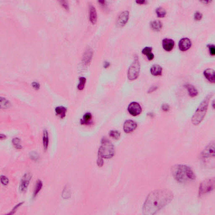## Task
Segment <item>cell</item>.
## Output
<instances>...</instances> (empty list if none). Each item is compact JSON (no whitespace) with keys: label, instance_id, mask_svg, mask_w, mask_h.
<instances>
[{"label":"cell","instance_id":"21","mask_svg":"<svg viewBox=\"0 0 215 215\" xmlns=\"http://www.w3.org/2000/svg\"><path fill=\"white\" fill-rule=\"evenodd\" d=\"M186 88L187 89L188 93L191 97H195L198 95V90L194 86L191 85H187L186 86Z\"/></svg>","mask_w":215,"mask_h":215},{"label":"cell","instance_id":"20","mask_svg":"<svg viewBox=\"0 0 215 215\" xmlns=\"http://www.w3.org/2000/svg\"><path fill=\"white\" fill-rule=\"evenodd\" d=\"M56 114L60 118L63 119L66 116L67 112V108L63 106H58L56 108Z\"/></svg>","mask_w":215,"mask_h":215},{"label":"cell","instance_id":"29","mask_svg":"<svg viewBox=\"0 0 215 215\" xmlns=\"http://www.w3.org/2000/svg\"><path fill=\"white\" fill-rule=\"evenodd\" d=\"M1 181L2 184L4 186H6L9 183L8 178L4 175H1Z\"/></svg>","mask_w":215,"mask_h":215},{"label":"cell","instance_id":"23","mask_svg":"<svg viewBox=\"0 0 215 215\" xmlns=\"http://www.w3.org/2000/svg\"><path fill=\"white\" fill-rule=\"evenodd\" d=\"M92 119V115L90 113H86L83 116V118L81 120V124L82 125H88L90 123Z\"/></svg>","mask_w":215,"mask_h":215},{"label":"cell","instance_id":"40","mask_svg":"<svg viewBox=\"0 0 215 215\" xmlns=\"http://www.w3.org/2000/svg\"><path fill=\"white\" fill-rule=\"evenodd\" d=\"M156 87H152V88H151V90H149V91H150V92H152L154 91L155 90V88H156Z\"/></svg>","mask_w":215,"mask_h":215},{"label":"cell","instance_id":"12","mask_svg":"<svg viewBox=\"0 0 215 215\" xmlns=\"http://www.w3.org/2000/svg\"><path fill=\"white\" fill-rule=\"evenodd\" d=\"M129 17V13L128 11H123L122 12L118 18L117 22V24L119 26H125L128 20Z\"/></svg>","mask_w":215,"mask_h":215},{"label":"cell","instance_id":"18","mask_svg":"<svg viewBox=\"0 0 215 215\" xmlns=\"http://www.w3.org/2000/svg\"><path fill=\"white\" fill-rule=\"evenodd\" d=\"M42 186H43V183H42V181L39 180L37 181L33 193V198H35L37 196L38 194H39V193L40 192V191H41L42 189Z\"/></svg>","mask_w":215,"mask_h":215},{"label":"cell","instance_id":"6","mask_svg":"<svg viewBox=\"0 0 215 215\" xmlns=\"http://www.w3.org/2000/svg\"><path fill=\"white\" fill-rule=\"evenodd\" d=\"M140 64L138 59H135L134 61L128 71V78L130 80H135L138 78L140 72Z\"/></svg>","mask_w":215,"mask_h":215},{"label":"cell","instance_id":"36","mask_svg":"<svg viewBox=\"0 0 215 215\" xmlns=\"http://www.w3.org/2000/svg\"><path fill=\"white\" fill-rule=\"evenodd\" d=\"M33 86L36 89L39 88V84L37 83V82H34L33 84Z\"/></svg>","mask_w":215,"mask_h":215},{"label":"cell","instance_id":"8","mask_svg":"<svg viewBox=\"0 0 215 215\" xmlns=\"http://www.w3.org/2000/svg\"><path fill=\"white\" fill-rule=\"evenodd\" d=\"M215 156V143L214 141L210 143L206 146L204 150L201 152V157L202 160L205 161L208 159L214 158Z\"/></svg>","mask_w":215,"mask_h":215},{"label":"cell","instance_id":"2","mask_svg":"<svg viewBox=\"0 0 215 215\" xmlns=\"http://www.w3.org/2000/svg\"><path fill=\"white\" fill-rule=\"evenodd\" d=\"M171 173L175 180L181 183L194 181L196 176L192 168L188 166L177 164L172 166Z\"/></svg>","mask_w":215,"mask_h":215},{"label":"cell","instance_id":"24","mask_svg":"<svg viewBox=\"0 0 215 215\" xmlns=\"http://www.w3.org/2000/svg\"><path fill=\"white\" fill-rule=\"evenodd\" d=\"M150 25L152 29L156 31H159L162 27V24L159 21L156 20L152 22Z\"/></svg>","mask_w":215,"mask_h":215},{"label":"cell","instance_id":"7","mask_svg":"<svg viewBox=\"0 0 215 215\" xmlns=\"http://www.w3.org/2000/svg\"><path fill=\"white\" fill-rule=\"evenodd\" d=\"M33 174L30 172H27L23 176L19 186L20 192L22 193H26L28 189Z\"/></svg>","mask_w":215,"mask_h":215},{"label":"cell","instance_id":"5","mask_svg":"<svg viewBox=\"0 0 215 215\" xmlns=\"http://www.w3.org/2000/svg\"><path fill=\"white\" fill-rule=\"evenodd\" d=\"M215 179H207L201 182L199 189V194L202 196L211 192L214 188Z\"/></svg>","mask_w":215,"mask_h":215},{"label":"cell","instance_id":"22","mask_svg":"<svg viewBox=\"0 0 215 215\" xmlns=\"http://www.w3.org/2000/svg\"><path fill=\"white\" fill-rule=\"evenodd\" d=\"M92 52L91 51V50L88 49L85 52V54H84L83 60V61H84V63L85 64L87 65V64L90 63L92 57Z\"/></svg>","mask_w":215,"mask_h":215},{"label":"cell","instance_id":"4","mask_svg":"<svg viewBox=\"0 0 215 215\" xmlns=\"http://www.w3.org/2000/svg\"><path fill=\"white\" fill-rule=\"evenodd\" d=\"M115 152V148L111 142L107 139H103L98 151L99 159H110L114 156Z\"/></svg>","mask_w":215,"mask_h":215},{"label":"cell","instance_id":"1","mask_svg":"<svg viewBox=\"0 0 215 215\" xmlns=\"http://www.w3.org/2000/svg\"><path fill=\"white\" fill-rule=\"evenodd\" d=\"M174 195L170 190L160 189L154 190L149 194L143 206L144 215H154L171 202Z\"/></svg>","mask_w":215,"mask_h":215},{"label":"cell","instance_id":"41","mask_svg":"<svg viewBox=\"0 0 215 215\" xmlns=\"http://www.w3.org/2000/svg\"><path fill=\"white\" fill-rule=\"evenodd\" d=\"M5 138H6V135H4V134H3V137H2V136L1 135V140H2V139H3L4 140V139H5Z\"/></svg>","mask_w":215,"mask_h":215},{"label":"cell","instance_id":"34","mask_svg":"<svg viewBox=\"0 0 215 215\" xmlns=\"http://www.w3.org/2000/svg\"><path fill=\"white\" fill-rule=\"evenodd\" d=\"M1 103H3V108H6L5 107H6V108L7 107H8V105H9V103H8V101L6 99H5V98H3V100L1 98ZM2 105H1V106H2Z\"/></svg>","mask_w":215,"mask_h":215},{"label":"cell","instance_id":"13","mask_svg":"<svg viewBox=\"0 0 215 215\" xmlns=\"http://www.w3.org/2000/svg\"><path fill=\"white\" fill-rule=\"evenodd\" d=\"M163 47L167 51H170L174 48V42L171 39L165 38L162 42Z\"/></svg>","mask_w":215,"mask_h":215},{"label":"cell","instance_id":"15","mask_svg":"<svg viewBox=\"0 0 215 215\" xmlns=\"http://www.w3.org/2000/svg\"><path fill=\"white\" fill-rule=\"evenodd\" d=\"M151 74L154 76H159L162 74V68L158 64L152 65L150 70Z\"/></svg>","mask_w":215,"mask_h":215},{"label":"cell","instance_id":"32","mask_svg":"<svg viewBox=\"0 0 215 215\" xmlns=\"http://www.w3.org/2000/svg\"><path fill=\"white\" fill-rule=\"evenodd\" d=\"M194 17H195V19L196 20H200L202 17V14L199 12H196L195 14V15H194Z\"/></svg>","mask_w":215,"mask_h":215},{"label":"cell","instance_id":"3","mask_svg":"<svg viewBox=\"0 0 215 215\" xmlns=\"http://www.w3.org/2000/svg\"><path fill=\"white\" fill-rule=\"evenodd\" d=\"M212 95H208L202 100L195 112L192 118V123L194 125H198L203 121L207 110Z\"/></svg>","mask_w":215,"mask_h":215},{"label":"cell","instance_id":"37","mask_svg":"<svg viewBox=\"0 0 215 215\" xmlns=\"http://www.w3.org/2000/svg\"><path fill=\"white\" fill-rule=\"evenodd\" d=\"M146 2V1H136L137 3L139 4H144Z\"/></svg>","mask_w":215,"mask_h":215},{"label":"cell","instance_id":"27","mask_svg":"<svg viewBox=\"0 0 215 215\" xmlns=\"http://www.w3.org/2000/svg\"><path fill=\"white\" fill-rule=\"evenodd\" d=\"M86 78L84 77H81L79 78V83L77 86L79 90H82L85 88V85H86Z\"/></svg>","mask_w":215,"mask_h":215},{"label":"cell","instance_id":"17","mask_svg":"<svg viewBox=\"0 0 215 215\" xmlns=\"http://www.w3.org/2000/svg\"><path fill=\"white\" fill-rule=\"evenodd\" d=\"M89 12H90L89 15L90 21L93 24H95L97 19V15L95 7L92 5L90 6L89 9Z\"/></svg>","mask_w":215,"mask_h":215},{"label":"cell","instance_id":"38","mask_svg":"<svg viewBox=\"0 0 215 215\" xmlns=\"http://www.w3.org/2000/svg\"><path fill=\"white\" fill-rule=\"evenodd\" d=\"M109 66H110V63H109V62H105V63H104V68H108V67H109Z\"/></svg>","mask_w":215,"mask_h":215},{"label":"cell","instance_id":"35","mask_svg":"<svg viewBox=\"0 0 215 215\" xmlns=\"http://www.w3.org/2000/svg\"><path fill=\"white\" fill-rule=\"evenodd\" d=\"M209 51H210V54L211 55L214 56L215 54V47L214 45H209Z\"/></svg>","mask_w":215,"mask_h":215},{"label":"cell","instance_id":"39","mask_svg":"<svg viewBox=\"0 0 215 215\" xmlns=\"http://www.w3.org/2000/svg\"><path fill=\"white\" fill-rule=\"evenodd\" d=\"M99 3L101 4V5H104L106 4V1H99Z\"/></svg>","mask_w":215,"mask_h":215},{"label":"cell","instance_id":"11","mask_svg":"<svg viewBox=\"0 0 215 215\" xmlns=\"http://www.w3.org/2000/svg\"><path fill=\"white\" fill-rule=\"evenodd\" d=\"M192 45V42L188 38H182L179 43V47L182 51H185L189 50Z\"/></svg>","mask_w":215,"mask_h":215},{"label":"cell","instance_id":"30","mask_svg":"<svg viewBox=\"0 0 215 215\" xmlns=\"http://www.w3.org/2000/svg\"><path fill=\"white\" fill-rule=\"evenodd\" d=\"M24 203V202H20V203H18V204L16 205L15 206V207L13 208V209H12V211H11V212H10V213L8 214H14L16 213V212H17V210L18 209L19 207L20 206H21Z\"/></svg>","mask_w":215,"mask_h":215},{"label":"cell","instance_id":"9","mask_svg":"<svg viewBox=\"0 0 215 215\" xmlns=\"http://www.w3.org/2000/svg\"><path fill=\"white\" fill-rule=\"evenodd\" d=\"M128 111L130 115L136 116L141 114L142 112L141 105L136 102H132L128 106Z\"/></svg>","mask_w":215,"mask_h":215},{"label":"cell","instance_id":"25","mask_svg":"<svg viewBox=\"0 0 215 215\" xmlns=\"http://www.w3.org/2000/svg\"><path fill=\"white\" fill-rule=\"evenodd\" d=\"M12 144L17 149H21L22 148V146L21 143L20 139H19L18 137H15L12 140Z\"/></svg>","mask_w":215,"mask_h":215},{"label":"cell","instance_id":"14","mask_svg":"<svg viewBox=\"0 0 215 215\" xmlns=\"http://www.w3.org/2000/svg\"><path fill=\"white\" fill-rule=\"evenodd\" d=\"M204 75L205 78L212 83L215 82V72L213 69H207L204 72Z\"/></svg>","mask_w":215,"mask_h":215},{"label":"cell","instance_id":"33","mask_svg":"<svg viewBox=\"0 0 215 215\" xmlns=\"http://www.w3.org/2000/svg\"><path fill=\"white\" fill-rule=\"evenodd\" d=\"M61 3V5L66 10H69V5H68V2L67 1H60Z\"/></svg>","mask_w":215,"mask_h":215},{"label":"cell","instance_id":"16","mask_svg":"<svg viewBox=\"0 0 215 215\" xmlns=\"http://www.w3.org/2000/svg\"><path fill=\"white\" fill-rule=\"evenodd\" d=\"M42 141L43 148L46 151L48 150L49 143V134L47 129H45L43 130Z\"/></svg>","mask_w":215,"mask_h":215},{"label":"cell","instance_id":"26","mask_svg":"<svg viewBox=\"0 0 215 215\" xmlns=\"http://www.w3.org/2000/svg\"><path fill=\"white\" fill-rule=\"evenodd\" d=\"M156 13L157 16L159 17L163 18L165 17L166 13L165 10L161 7H159L157 8L156 10Z\"/></svg>","mask_w":215,"mask_h":215},{"label":"cell","instance_id":"10","mask_svg":"<svg viewBox=\"0 0 215 215\" xmlns=\"http://www.w3.org/2000/svg\"><path fill=\"white\" fill-rule=\"evenodd\" d=\"M137 124L136 122L132 120H127L125 121L123 125L124 131L127 134L133 132L137 129Z\"/></svg>","mask_w":215,"mask_h":215},{"label":"cell","instance_id":"31","mask_svg":"<svg viewBox=\"0 0 215 215\" xmlns=\"http://www.w3.org/2000/svg\"><path fill=\"white\" fill-rule=\"evenodd\" d=\"M161 109L164 111L166 112H168L170 110V107L168 104H162V105Z\"/></svg>","mask_w":215,"mask_h":215},{"label":"cell","instance_id":"19","mask_svg":"<svg viewBox=\"0 0 215 215\" xmlns=\"http://www.w3.org/2000/svg\"><path fill=\"white\" fill-rule=\"evenodd\" d=\"M142 52L143 54L146 56L148 60L152 61L154 58V56L152 53V48L151 47H145L142 50Z\"/></svg>","mask_w":215,"mask_h":215},{"label":"cell","instance_id":"28","mask_svg":"<svg viewBox=\"0 0 215 215\" xmlns=\"http://www.w3.org/2000/svg\"><path fill=\"white\" fill-rule=\"evenodd\" d=\"M109 135L115 140H118L121 136V133L117 130H111L110 132Z\"/></svg>","mask_w":215,"mask_h":215}]
</instances>
